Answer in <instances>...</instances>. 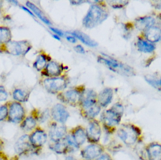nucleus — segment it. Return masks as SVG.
<instances>
[{
  "mask_svg": "<svg viewBox=\"0 0 161 160\" xmlns=\"http://www.w3.org/2000/svg\"><path fill=\"white\" fill-rule=\"evenodd\" d=\"M101 133V128L97 122H92L88 126L87 136L91 142H98L100 139Z\"/></svg>",
  "mask_w": 161,
  "mask_h": 160,
  "instance_id": "obj_13",
  "label": "nucleus"
},
{
  "mask_svg": "<svg viewBox=\"0 0 161 160\" xmlns=\"http://www.w3.org/2000/svg\"><path fill=\"white\" fill-rule=\"evenodd\" d=\"M50 29L53 31L55 34H57L56 35H58V36H63L64 34L61 30L59 29H57V28H53V27H50Z\"/></svg>",
  "mask_w": 161,
  "mask_h": 160,
  "instance_id": "obj_36",
  "label": "nucleus"
},
{
  "mask_svg": "<svg viewBox=\"0 0 161 160\" xmlns=\"http://www.w3.org/2000/svg\"><path fill=\"white\" fill-rule=\"evenodd\" d=\"M24 109L19 102H13L8 109V119L9 122L14 124L22 123L24 119Z\"/></svg>",
  "mask_w": 161,
  "mask_h": 160,
  "instance_id": "obj_7",
  "label": "nucleus"
},
{
  "mask_svg": "<svg viewBox=\"0 0 161 160\" xmlns=\"http://www.w3.org/2000/svg\"><path fill=\"white\" fill-rule=\"evenodd\" d=\"M65 160H76V159H75L74 157H73L69 156V157H67Z\"/></svg>",
  "mask_w": 161,
  "mask_h": 160,
  "instance_id": "obj_42",
  "label": "nucleus"
},
{
  "mask_svg": "<svg viewBox=\"0 0 161 160\" xmlns=\"http://www.w3.org/2000/svg\"><path fill=\"white\" fill-rule=\"evenodd\" d=\"M26 5H27V7H28L34 12V13L36 14V16H37L44 23L48 24V25L51 24V22L50 21V20L47 18V17L44 15L43 12H42L34 4L29 2H27V3H26Z\"/></svg>",
  "mask_w": 161,
  "mask_h": 160,
  "instance_id": "obj_23",
  "label": "nucleus"
},
{
  "mask_svg": "<svg viewBox=\"0 0 161 160\" xmlns=\"http://www.w3.org/2000/svg\"><path fill=\"white\" fill-rule=\"evenodd\" d=\"M113 97V91L110 88H105L97 97L98 104L101 107H107L111 102Z\"/></svg>",
  "mask_w": 161,
  "mask_h": 160,
  "instance_id": "obj_15",
  "label": "nucleus"
},
{
  "mask_svg": "<svg viewBox=\"0 0 161 160\" xmlns=\"http://www.w3.org/2000/svg\"><path fill=\"white\" fill-rule=\"evenodd\" d=\"M117 134L122 141L128 145L133 144L139 135V130L133 126H125L118 130Z\"/></svg>",
  "mask_w": 161,
  "mask_h": 160,
  "instance_id": "obj_4",
  "label": "nucleus"
},
{
  "mask_svg": "<svg viewBox=\"0 0 161 160\" xmlns=\"http://www.w3.org/2000/svg\"><path fill=\"white\" fill-rule=\"evenodd\" d=\"M0 15H1V12H0Z\"/></svg>",
  "mask_w": 161,
  "mask_h": 160,
  "instance_id": "obj_47",
  "label": "nucleus"
},
{
  "mask_svg": "<svg viewBox=\"0 0 161 160\" xmlns=\"http://www.w3.org/2000/svg\"><path fill=\"white\" fill-rule=\"evenodd\" d=\"M44 87L47 91L52 94H56L64 90L67 87L66 79L63 77H53L44 81Z\"/></svg>",
  "mask_w": 161,
  "mask_h": 160,
  "instance_id": "obj_5",
  "label": "nucleus"
},
{
  "mask_svg": "<svg viewBox=\"0 0 161 160\" xmlns=\"http://www.w3.org/2000/svg\"><path fill=\"white\" fill-rule=\"evenodd\" d=\"M61 66L54 61L48 63L45 67L44 74L49 77H58L62 73Z\"/></svg>",
  "mask_w": 161,
  "mask_h": 160,
  "instance_id": "obj_17",
  "label": "nucleus"
},
{
  "mask_svg": "<svg viewBox=\"0 0 161 160\" xmlns=\"http://www.w3.org/2000/svg\"><path fill=\"white\" fill-rule=\"evenodd\" d=\"M145 80L148 83L151 85L153 87L157 88H159V87H161L159 80H156L153 77H148V76L147 77L146 76L145 77Z\"/></svg>",
  "mask_w": 161,
  "mask_h": 160,
  "instance_id": "obj_33",
  "label": "nucleus"
},
{
  "mask_svg": "<svg viewBox=\"0 0 161 160\" xmlns=\"http://www.w3.org/2000/svg\"><path fill=\"white\" fill-rule=\"evenodd\" d=\"M145 35L149 42H159L161 40V29L157 26H151L145 30Z\"/></svg>",
  "mask_w": 161,
  "mask_h": 160,
  "instance_id": "obj_16",
  "label": "nucleus"
},
{
  "mask_svg": "<svg viewBox=\"0 0 161 160\" xmlns=\"http://www.w3.org/2000/svg\"><path fill=\"white\" fill-rule=\"evenodd\" d=\"M110 6L114 8H121L126 4V2L122 1H107Z\"/></svg>",
  "mask_w": 161,
  "mask_h": 160,
  "instance_id": "obj_31",
  "label": "nucleus"
},
{
  "mask_svg": "<svg viewBox=\"0 0 161 160\" xmlns=\"http://www.w3.org/2000/svg\"><path fill=\"white\" fill-rule=\"evenodd\" d=\"M108 17V13L101 7L93 4L83 18L82 24L85 28L91 29L102 23Z\"/></svg>",
  "mask_w": 161,
  "mask_h": 160,
  "instance_id": "obj_1",
  "label": "nucleus"
},
{
  "mask_svg": "<svg viewBox=\"0 0 161 160\" xmlns=\"http://www.w3.org/2000/svg\"><path fill=\"white\" fill-rule=\"evenodd\" d=\"M97 98V95L94 90L87 89L81 94L80 101L83 107L88 109L96 104Z\"/></svg>",
  "mask_w": 161,
  "mask_h": 160,
  "instance_id": "obj_10",
  "label": "nucleus"
},
{
  "mask_svg": "<svg viewBox=\"0 0 161 160\" xmlns=\"http://www.w3.org/2000/svg\"><path fill=\"white\" fill-rule=\"evenodd\" d=\"M71 34L75 37L79 39L83 44H85L89 47H96L98 45L97 42H96L95 40H93L88 35L84 34L83 32L76 30V31H74L72 32Z\"/></svg>",
  "mask_w": 161,
  "mask_h": 160,
  "instance_id": "obj_18",
  "label": "nucleus"
},
{
  "mask_svg": "<svg viewBox=\"0 0 161 160\" xmlns=\"http://www.w3.org/2000/svg\"><path fill=\"white\" fill-rule=\"evenodd\" d=\"M98 63L107 66L112 71L121 75L132 76L135 75L134 70L128 65L123 64L111 57L99 56L97 58Z\"/></svg>",
  "mask_w": 161,
  "mask_h": 160,
  "instance_id": "obj_2",
  "label": "nucleus"
},
{
  "mask_svg": "<svg viewBox=\"0 0 161 160\" xmlns=\"http://www.w3.org/2000/svg\"><path fill=\"white\" fill-rule=\"evenodd\" d=\"M71 4L72 5H79L80 4L82 3H85V1H70Z\"/></svg>",
  "mask_w": 161,
  "mask_h": 160,
  "instance_id": "obj_38",
  "label": "nucleus"
},
{
  "mask_svg": "<svg viewBox=\"0 0 161 160\" xmlns=\"http://www.w3.org/2000/svg\"><path fill=\"white\" fill-rule=\"evenodd\" d=\"M123 112V106L119 103H116L110 110L103 113L102 116L103 122L108 126H116L120 123Z\"/></svg>",
  "mask_w": 161,
  "mask_h": 160,
  "instance_id": "obj_3",
  "label": "nucleus"
},
{
  "mask_svg": "<svg viewBox=\"0 0 161 160\" xmlns=\"http://www.w3.org/2000/svg\"><path fill=\"white\" fill-rule=\"evenodd\" d=\"M81 94L75 89L66 91L64 94L63 97L65 101L70 104H75L80 101Z\"/></svg>",
  "mask_w": 161,
  "mask_h": 160,
  "instance_id": "obj_21",
  "label": "nucleus"
},
{
  "mask_svg": "<svg viewBox=\"0 0 161 160\" xmlns=\"http://www.w3.org/2000/svg\"><path fill=\"white\" fill-rule=\"evenodd\" d=\"M86 138V134H85L84 131L81 129L77 130L75 132L73 136V138L77 146L82 145L85 142Z\"/></svg>",
  "mask_w": 161,
  "mask_h": 160,
  "instance_id": "obj_25",
  "label": "nucleus"
},
{
  "mask_svg": "<svg viewBox=\"0 0 161 160\" xmlns=\"http://www.w3.org/2000/svg\"><path fill=\"white\" fill-rule=\"evenodd\" d=\"M67 133L66 128L61 125L54 124L49 131V135L52 141L58 142L62 140Z\"/></svg>",
  "mask_w": 161,
  "mask_h": 160,
  "instance_id": "obj_11",
  "label": "nucleus"
},
{
  "mask_svg": "<svg viewBox=\"0 0 161 160\" xmlns=\"http://www.w3.org/2000/svg\"><path fill=\"white\" fill-rule=\"evenodd\" d=\"M10 160H18V159L16 157H14L12 159Z\"/></svg>",
  "mask_w": 161,
  "mask_h": 160,
  "instance_id": "obj_45",
  "label": "nucleus"
},
{
  "mask_svg": "<svg viewBox=\"0 0 161 160\" xmlns=\"http://www.w3.org/2000/svg\"><path fill=\"white\" fill-rule=\"evenodd\" d=\"M0 160H8V159L3 154L0 153Z\"/></svg>",
  "mask_w": 161,
  "mask_h": 160,
  "instance_id": "obj_40",
  "label": "nucleus"
},
{
  "mask_svg": "<svg viewBox=\"0 0 161 160\" xmlns=\"http://www.w3.org/2000/svg\"><path fill=\"white\" fill-rule=\"evenodd\" d=\"M22 8H23L24 10H25V11H27V12H28L29 14H30V15H31V16H34V14H33V13H32L31 11H30V10H29V9H27V8H26L24 7H22Z\"/></svg>",
  "mask_w": 161,
  "mask_h": 160,
  "instance_id": "obj_41",
  "label": "nucleus"
},
{
  "mask_svg": "<svg viewBox=\"0 0 161 160\" xmlns=\"http://www.w3.org/2000/svg\"><path fill=\"white\" fill-rule=\"evenodd\" d=\"M8 98V94L3 86H0V101H5Z\"/></svg>",
  "mask_w": 161,
  "mask_h": 160,
  "instance_id": "obj_34",
  "label": "nucleus"
},
{
  "mask_svg": "<svg viewBox=\"0 0 161 160\" xmlns=\"http://www.w3.org/2000/svg\"><path fill=\"white\" fill-rule=\"evenodd\" d=\"M52 114L54 119L61 124L65 123L69 116L66 108L60 104H56L53 107Z\"/></svg>",
  "mask_w": 161,
  "mask_h": 160,
  "instance_id": "obj_9",
  "label": "nucleus"
},
{
  "mask_svg": "<svg viewBox=\"0 0 161 160\" xmlns=\"http://www.w3.org/2000/svg\"><path fill=\"white\" fill-rule=\"evenodd\" d=\"M46 59L45 56L42 54L38 56L34 64V67L37 70L40 71L44 69L46 66Z\"/></svg>",
  "mask_w": 161,
  "mask_h": 160,
  "instance_id": "obj_29",
  "label": "nucleus"
},
{
  "mask_svg": "<svg viewBox=\"0 0 161 160\" xmlns=\"http://www.w3.org/2000/svg\"><path fill=\"white\" fill-rule=\"evenodd\" d=\"M159 81H160V86L161 87V80H159Z\"/></svg>",
  "mask_w": 161,
  "mask_h": 160,
  "instance_id": "obj_46",
  "label": "nucleus"
},
{
  "mask_svg": "<svg viewBox=\"0 0 161 160\" xmlns=\"http://www.w3.org/2000/svg\"><path fill=\"white\" fill-rule=\"evenodd\" d=\"M155 20L149 16L140 18L136 20L135 25L139 30H146L151 26H154Z\"/></svg>",
  "mask_w": 161,
  "mask_h": 160,
  "instance_id": "obj_19",
  "label": "nucleus"
},
{
  "mask_svg": "<svg viewBox=\"0 0 161 160\" xmlns=\"http://www.w3.org/2000/svg\"><path fill=\"white\" fill-rule=\"evenodd\" d=\"M8 109L5 105L0 107V121L7 119L8 116Z\"/></svg>",
  "mask_w": 161,
  "mask_h": 160,
  "instance_id": "obj_32",
  "label": "nucleus"
},
{
  "mask_svg": "<svg viewBox=\"0 0 161 160\" xmlns=\"http://www.w3.org/2000/svg\"><path fill=\"white\" fill-rule=\"evenodd\" d=\"M36 125V120L32 116H28L21 124V128L25 131H30L35 128Z\"/></svg>",
  "mask_w": 161,
  "mask_h": 160,
  "instance_id": "obj_24",
  "label": "nucleus"
},
{
  "mask_svg": "<svg viewBox=\"0 0 161 160\" xmlns=\"http://www.w3.org/2000/svg\"><path fill=\"white\" fill-rule=\"evenodd\" d=\"M147 153L150 160H161V146L158 144L150 145L147 149Z\"/></svg>",
  "mask_w": 161,
  "mask_h": 160,
  "instance_id": "obj_20",
  "label": "nucleus"
},
{
  "mask_svg": "<svg viewBox=\"0 0 161 160\" xmlns=\"http://www.w3.org/2000/svg\"><path fill=\"white\" fill-rule=\"evenodd\" d=\"M102 152V148L97 145L88 146L81 152V156L84 158L91 160L99 157Z\"/></svg>",
  "mask_w": 161,
  "mask_h": 160,
  "instance_id": "obj_12",
  "label": "nucleus"
},
{
  "mask_svg": "<svg viewBox=\"0 0 161 160\" xmlns=\"http://www.w3.org/2000/svg\"><path fill=\"white\" fill-rule=\"evenodd\" d=\"M97 160H111V159L108 156L104 155L101 156Z\"/></svg>",
  "mask_w": 161,
  "mask_h": 160,
  "instance_id": "obj_39",
  "label": "nucleus"
},
{
  "mask_svg": "<svg viewBox=\"0 0 161 160\" xmlns=\"http://www.w3.org/2000/svg\"><path fill=\"white\" fill-rule=\"evenodd\" d=\"M11 38L10 30L6 27H0V43H8Z\"/></svg>",
  "mask_w": 161,
  "mask_h": 160,
  "instance_id": "obj_26",
  "label": "nucleus"
},
{
  "mask_svg": "<svg viewBox=\"0 0 161 160\" xmlns=\"http://www.w3.org/2000/svg\"><path fill=\"white\" fill-rule=\"evenodd\" d=\"M32 147L30 136L25 134L18 139L14 145V150L18 156H21L29 152Z\"/></svg>",
  "mask_w": 161,
  "mask_h": 160,
  "instance_id": "obj_8",
  "label": "nucleus"
},
{
  "mask_svg": "<svg viewBox=\"0 0 161 160\" xmlns=\"http://www.w3.org/2000/svg\"><path fill=\"white\" fill-rule=\"evenodd\" d=\"M137 46L140 51L145 53L152 52L155 49V46L153 44L141 38L138 39Z\"/></svg>",
  "mask_w": 161,
  "mask_h": 160,
  "instance_id": "obj_22",
  "label": "nucleus"
},
{
  "mask_svg": "<svg viewBox=\"0 0 161 160\" xmlns=\"http://www.w3.org/2000/svg\"><path fill=\"white\" fill-rule=\"evenodd\" d=\"M86 111V116L89 118H93L97 115L100 111V107L97 104L88 108Z\"/></svg>",
  "mask_w": 161,
  "mask_h": 160,
  "instance_id": "obj_30",
  "label": "nucleus"
},
{
  "mask_svg": "<svg viewBox=\"0 0 161 160\" xmlns=\"http://www.w3.org/2000/svg\"><path fill=\"white\" fill-rule=\"evenodd\" d=\"M53 37L55 39H57V40H60V38H59V37L58 36V35H57L54 34L53 35Z\"/></svg>",
  "mask_w": 161,
  "mask_h": 160,
  "instance_id": "obj_43",
  "label": "nucleus"
},
{
  "mask_svg": "<svg viewBox=\"0 0 161 160\" xmlns=\"http://www.w3.org/2000/svg\"><path fill=\"white\" fill-rule=\"evenodd\" d=\"M31 45L27 41H9L7 43V51L13 55H20L27 53L31 49Z\"/></svg>",
  "mask_w": 161,
  "mask_h": 160,
  "instance_id": "obj_6",
  "label": "nucleus"
},
{
  "mask_svg": "<svg viewBox=\"0 0 161 160\" xmlns=\"http://www.w3.org/2000/svg\"><path fill=\"white\" fill-rule=\"evenodd\" d=\"M68 143L67 141H62V140L56 142V143L53 147V150L58 154H63L67 151L68 148Z\"/></svg>",
  "mask_w": 161,
  "mask_h": 160,
  "instance_id": "obj_27",
  "label": "nucleus"
},
{
  "mask_svg": "<svg viewBox=\"0 0 161 160\" xmlns=\"http://www.w3.org/2000/svg\"><path fill=\"white\" fill-rule=\"evenodd\" d=\"M76 52L80 54H84L85 53V50L84 48H83L82 46L81 45H78L75 46L74 48Z\"/></svg>",
  "mask_w": 161,
  "mask_h": 160,
  "instance_id": "obj_35",
  "label": "nucleus"
},
{
  "mask_svg": "<svg viewBox=\"0 0 161 160\" xmlns=\"http://www.w3.org/2000/svg\"><path fill=\"white\" fill-rule=\"evenodd\" d=\"M13 98L19 102H25L27 100L28 96L24 91L20 89H17L13 92Z\"/></svg>",
  "mask_w": 161,
  "mask_h": 160,
  "instance_id": "obj_28",
  "label": "nucleus"
},
{
  "mask_svg": "<svg viewBox=\"0 0 161 160\" xmlns=\"http://www.w3.org/2000/svg\"><path fill=\"white\" fill-rule=\"evenodd\" d=\"M67 40L69 41V42H71V43H75L76 42V39L75 38L74 36H67Z\"/></svg>",
  "mask_w": 161,
  "mask_h": 160,
  "instance_id": "obj_37",
  "label": "nucleus"
},
{
  "mask_svg": "<svg viewBox=\"0 0 161 160\" xmlns=\"http://www.w3.org/2000/svg\"><path fill=\"white\" fill-rule=\"evenodd\" d=\"M2 143H1V142L0 141V152H1V149H2Z\"/></svg>",
  "mask_w": 161,
  "mask_h": 160,
  "instance_id": "obj_44",
  "label": "nucleus"
},
{
  "mask_svg": "<svg viewBox=\"0 0 161 160\" xmlns=\"http://www.w3.org/2000/svg\"><path fill=\"white\" fill-rule=\"evenodd\" d=\"M30 141L33 147H40L43 145L47 140V134L41 130H37L30 136Z\"/></svg>",
  "mask_w": 161,
  "mask_h": 160,
  "instance_id": "obj_14",
  "label": "nucleus"
}]
</instances>
